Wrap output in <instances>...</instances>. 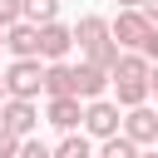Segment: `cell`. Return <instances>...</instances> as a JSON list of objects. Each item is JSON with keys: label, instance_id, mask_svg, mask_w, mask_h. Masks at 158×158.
<instances>
[{"label": "cell", "instance_id": "cell-2", "mask_svg": "<svg viewBox=\"0 0 158 158\" xmlns=\"http://www.w3.org/2000/svg\"><path fill=\"white\" fill-rule=\"evenodd\" d=\"M74 44H79V54H84L89 64H99V69H114V64H118V54H123L104 15H84V20L74 25Z\"/></svg>", "mask_w": 158, "mask_h": 158}, {"label": "cell", "instance_id": "cell-26", "mask_svg": "<svg viewBox=\"0 0 158 158\" xmlns=\"http://www.w3.org/2000/svg\"><path fill=\"white\" fill-rule=\"evenodd\" d=\"M94 158H99V153H94Z\"/></svg>", "mask_w": 158, "mask_h": 158}, {"label": "cell", "instance_id": "cell-21", "mask_svg": "<svg viewBox=\"0 0 158 158\" xmlns=\"http://www.w3.org/2000/svg\"><path fill=\"white\" fill-rule=\"evenodd\" d=\"M148 94H158V64L148 69Z\"/></svg>", "mask_w": 158, "mask_h": 158}, {"label": "cell", "instance_id": "cell-8", "mask_svg": "<svg viewBox=\"0 0 158 158\" xmlns=\"http://www.w3.org/2000/svg\"><path fill=\"white\" fill-rule=\"evenodd\" d=\"M44 118H49L59 133H74V128H84V99H79V94H59V99H49Z\"/></svg>", "mask_w": 158, "mask_h": 158}, {"label": "cell", "instance_id": "cell-1", "mask_svg": "<svg viewBox=\"0 0 158 158\" xmlns=\"http://www.w3.org/2000/svg\"><path fill=\"white\" fill-rule=\"evenodd\" d=\"M148 69H153V59H148L143 49H123V54H118V64L109 69V84H114V94H118V109L148 104Z\"/></svg>", "mask_w": 158, "mask_h": 158}, {"label": "cell", "instance_id": "cell-4", "mask_svg": "<svg viewBox=\"0 0 158 158\" xmlns=\"http://www.w3.org/2000/svg\"><path fill=\"white\" fill-rule=\"evenodd\" d=\"M118 128H123L118 99H89V104H84V133H94V138H114Z\"/></svg>", "mask_w": 158, "mask_h": 158}, {"label": "cell", "instance_id": "cell-12", "mask_svg": "<svg viewBox=\"0 0 158 158\" xmlns=\"http://www.w3.org/2000/svg\"><path fill=\"white\" fill-rule=\"evenodd\" d=\"M44 94H49V99L74 94V64H69V59H49V64H44Z\"/></svg>", "mask_w": 158, "mask_h": 158}, {"label": "cell", "instance_id": "cell-18", "mask_svg": "<svg viewBox=\"0 0 158 158\" xmlns=\"http://www.w3.org/2000/svg\"><path fill=\"white\" fill-rule=\"evenodd\" d=\"M15 20H25L20 15V0H0V25H15Z\"/></svg>", "mask_w": 158, "mask_h": 158}, {"label": "cell", "instance_id": "cell-25", "mask_svg": "<svg viewBox=\"0 0 158 158\" xmlns=\"http://www.w3.org/2000/svg\"><path fill=\"white\" fill-rule=\"evenodd\" d=\"M138 158H158V153H138Z\"/></svg>", "mask_w": 158, "mask_h": 158}, {"label": "cell", "instance_id": "cell-17", "mask_svg": "<svg viewBox=\"0 0 158 158\" xmlns=\"http://www.w3.org/2000/svg\"><path fill=\"white\" fill-rule=\"evenodd\" d=\"M15 153H20V133H10L0 123V158H15Z\"/></svg>", "mask_w": 158, "mask_h": 158}, {"label": "cell", "instance_id": "cell-24", "mask_svg": "<svg viewBox=\"0 0 158 158\" xmlns=\"http://www.w3.org/2000/svg\"><path fill=\"white\" fill-rule=\"evenodd\" d=\"M0 49H5V25H0Z\"/></svg>", "mask_w": 158, "mask_h": 158}, {"label": "cell", "instance_id": "cell-10", "mask_svg": "<svg viewBox=\"0 0 158 158\" xmlns=\"http://www.w3.org/2000/svg\"><path fill=\"white\" fill-rule=\"evenodd\" d=\"M5 49H10L15 59H35V54H40V25H30V20L5 25Z\"/></svg>", "mask_w": 158, "mask_h": 158}, {"label": "cell", "instance_id": "cell-22", "mask_svg": "<svg viewBox=\"0 0 158 158\" xmlns=\"http://www.w3.org/2000/svg\"><path fill=\"white\" fill-rule=\"evenodd\" d=\"M114 5H118V10H138L143 0H114Z\"/></svg>", "mask_w": 158, "mask_h": 158}, {"label": "cell", "instance_id": "cell-19", "mask_svg": "<svg viewBox=\"0 0 158 158\" xmlns=\"http://www.w3.org/2000/svg\"><path fill=\"white\" fill-rule=\"evenodd\" d=\"M138 49H143V54H148V59H153V64H158V25H153V30H148V35H143V44H138Z\"/></svg>", "mask_w": 158, "mask_h": 158}, {"label": "cell", "instance_id": "cell-16", "mask_svg": "<svg viewBox=\"0 0 158 158\" xmlns=\"http://www.w3.org/2000/svg\"><path fill=\"white\" fill-rule=\"evenodd\" d=\"M15 158H54V148H44V143L30 133V138H20V153H15Z\"/></svg>", "mask_w": 158, "mask_h": 158}, {"label": "cell", "instance_id": "cell-23", "mask_svg": "<svg viewBox=\"0 0 158 158\" xmlns=\"http://www.w3.org/2000/svg\"><path fill=\"white\" fill-rule=\"evenodd\" d=\"M5 99H10V89H5V74H0V104H5Z\"/></svg>", "mask_w": 158, "mask_h": 158}, {"label": "cell", "instance_id": "cell-11", "mask_svg": "<svg viewBox=\"0 0 158 158\" xmlns=\"http://www.w3.org/2000/svg\"><path fill=\"white\" fill-rule=\"evenodd\" d=\"M104 89H109V69H99V64L79 59V64H74V94L89 104V99H104Z\"/></svg>", "mask_w": 158, "mask_h": 158}, {"label": "cell", "instance_id": "cell-15", "mask_svg": "<svg viewBox=\"0 0 158 158\" xmlns=\"http://www.w3.org/2000/svg\"><path fill=\"white\" fill-rule=\"evenodd\" d=\"M54 158H94V148H89V138L74 128V133H64V138L54 143Z\"/></svg>", "mask_w": 158, "mask_h": 158}, {"label": "cell", "instance_id": "cell-7", "mask_svg": "<svg viewBox=\"0 0 158 158\" xmlns=\"http://www.w3.org/2000/svg\"><path fill=\"white\" fill-rule=\"evenodd\" d=\"M69 49H74V25H59V20L40 25V59L44 64L49 59H69Z\"/></svg>", "mask_w": 158, "mask_h": 158}, {"label": "cell", "instance_id": "cell-9", "mask_svg": "<svg viewBox=\"0 0 158 158\" xmlns=\"http://www.w3.org/2000/svg\"><path fill=\"white\" fill-rule=\"evenodd\" d=\"M123 133L143 148V143H158V109H148V104H133V109H123Z\"/></svg>", "mask_w": 158, "mask_h": 158}, {"label": "cell", "instance_id": "cell-3", "mask_svg": "<svg viewBox=\"0 0 158 158\" xmlns=\"http://www.w3.org/2000/svg\"><path fill=\"white\" fill-rule=\"evenodd\" d=\"M5 89H10L15 99H40V94H44V64H40V54H35V59H10Z\"/></svg>", "mask_w": 158, "mask_h": 158}, {"label": "cell", "instance_id": "cell-20", "mask_svg": "<svg viewBox=\"0 0 158 158\" xmlns=\"http://www.w3.org/2000/svg\"><path fill=\"white\" fill-rule=\"evenodd\" d=\"M143 15H148V20L158 25V0H143Z\"/></svg>", "mask_w": 158, "mask_h": 158}, {"label": "cell", "instance_id": "cell-13", "mask_svg": "<svg viewBox=\"0 0 158 158\" xmlns=\"http://www.w3.org/2000/svg\"><path fill=\"white\" fill-rule=\"evenodd\" d=\"M59 5L64 0H20V15L30 25H49V20H59Z\"/></svg>", "mask_w": 158, "mask_h": 158}, {"label": "cell", "instance_id": "cell-14", "mask_svg": "<svg viewBox=\"0 0 158 158\" xmlns=\"http://www.w3.org/2000/svg\"><path fill=\"white\" fill-rule=\"evenodd\" d=\"M138 153H143V148H138L123 128H118L114 138H104V148H99V158H138Z\"/></svg>", "mask_w": 158, "mask_h": 158}, {"label": "cell", "instance_id": "cell-5", "mask_svg": "<svg viewBox=\"0 0 158 158\" xmlns=\"http://www.w3.org/2000/svg\"><path fill=\"white\" fill-rule=\"evenodd\" d=\"M109 30H114L118 49H138V44H143V35L153 30V20H148V15H143V5H138V10H118V15L109 20Z\"/></svg>", "mask_w": 158, "mask_h": 158}, {"label": "cell", "instance_id": "cell-6", "mask_svg": "<svg viewBox=\"0 0 158 158\" xmlns=\"http://www.w3.org/2000/svg\"><path fill=\"white\" fill-rule=\"evenodd\" d=\"M0 123H5L10 133L30 138V133L40 128V104H35V99H15V94H10V99L0 104Z\"/></svg>", "mask_w": 158, "mask_h": 158}]
</instances>
